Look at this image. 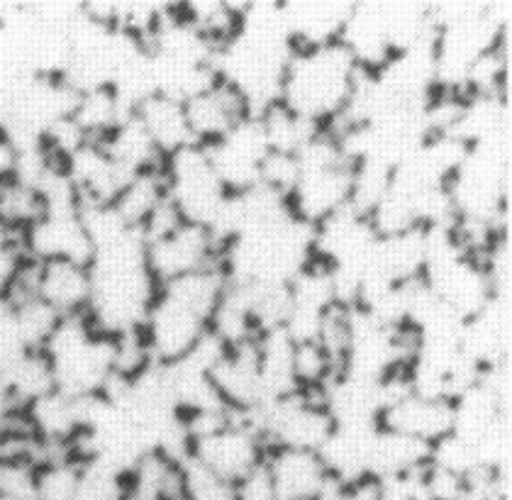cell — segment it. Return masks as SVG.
Instances as JSON below:
<instances>
[{
    "label": "cell",
    "mask_w": 512,
    "mask_h": 500,
    "mask_svg": "<svg viewBox=\"0 0 512 500\" xmlns=\"http://www.w3.org/2000/svg\"><path fill=\"white\" fill-rule=\"evenodd\" d=\"M356 61L342 42L296 49L281 83V103L298 118L327 127L347 108Z\"/></svg>",
    "instance_id": "obj_1"
},
{
    "label": "cell",
    "mask_w": 512,
    "mask_h": 500,
    "mask_svg": "<svg viewBox=\"0 0 512 500\" xmlns=\"http://www.w3.org/2000/svg\"><path fill=\"white\" fill-rule=\"evenodd\" d=\"M42 352L52 364L57 391L71 398L100 396L113 376L115 340L100 335L86 315L61 318Z\"/></svg>",
    "instance_id": "obj_2"
},
{
    "label": "cell",
    "mask_w": 512,
    "mask_h": 500,
    "mask_svg": "<svg viewBox=\"0 0 512 500\" xmlns=\"http://www.w3.org/2000/svg\"><path fill=\"white\" fill-rule=\"evenodd\" d=\"M161 176L166 198L178 210L181 220L210 230L217 210L230 193L217 179L203 144H188L169 154L161 164Z\"/></svg>",
    "instance_id": "obj_3"
},
{
    "label": "cell",
    "mask_w": 512,
    "mask_h": 500,
    "mask_svg": "<svg viewBox=\"0 0 512 500\" xmlns=\"http://www.w3.org/2000/svg\"><path fill=\"white\" fill-rule=\"evenodd\" d=\"M203 149L227 193L254 188L259 183L261 164L271 152L259 115L242 118L225 137L203 144Z\"/></svg>",
    "instance_id": "obj_4"
},
{
    "label": "cell",
    "mask_w": 512,
    "mask_h": 500,
    "mask_svg": "<svg viewBox=\"0 0 512 500\" xmlns=\"http://www.w3.org/2000/svg\"><path fill=\"white\" fill-rule=\"evenodd\" d=\"M198 464L213 471L222 481L242 483L247 476H252L266 457V444L259 432L249 425V418L242 413L235 425L215 432V435L203 437V440L191 442V452Z\"/></svg>",
    "instance_id": "obj_5"
},
{
    "label": "cell",
    "mask_w": 512,
    "mask_h": 500,
    "mask_svg": "<svg viewBox=\"0 0 512 500\" xmlns=\"http://www.w3.org/2000/svg\"><path fill=\"white\" fill-rule=\"evenodd\" d=\"M220 244L208 227L181 222L174 232L147 244V269L159 286L191 271L220 266Z\"/></svg>",
    "instance_id": "obj_6"
},
{
    "label": "cell",
    "mask_w": 512,
    "mask_h": 500,
    "mask_svg": "<svg viewBox=\"0 0 512 500\" xmlns=\"http://www.w3.org/2000/svg\"><path fill=\"white\" fill-rule=\"evenodd\" d=\"M205 332H208V322L178 305L176 300L164 296L161 291L154 298L147 320L142 325L149 354H152L154 364L161 366L176 364L186 354H191L193 347L203 340Z\"/></svg>",
    "instance_id": "obj_7"
},
{
    "label": "cell",
    "mask_w": 512,
    "mask_h": 500,
    "mask_svg": "<svg viewBox=\"0 0 512 500\" xmlns=\"http://www.w3.org/2000/svg\"><path fill=\"white\" fill-rule=\"evenodd\" d=\"M349 193H352V164L339 161L317 169H300V179L288 196V205L298 220L315 227L317 222L347 208Z\"/></svg>",
    "instance_id": "obj_8"
},
{
    "label": "cell",
    "mask_w": 512,
    "mask_h": 500,
    "mask_svg": "<svg viewBox=\"0 0 512 500\" xmlns=\"http://www.w3.org/2000/svg\"><path fill=\"white\" fill-rule=\"evenodd\" d=\"M376 232L366 215L344 208L317 222L313 235V257L327 266H366Z\"/></svg>",
    "instance_id": "obj_9"
},
{
    "label": "cell",
    "mask_w": 512,
    "mask_h": 500,
    "mask_svg": "<svg viewBox=\"0 0 512 500\" xmlns=\"http://www.w3.org/2000/svg\"><path fill=\"white\" fill-rule=\"evenodd\" d=\"M25 247L35 261H76L91 264L93 244L79 213H44L25 230Z\"/></svg>",
    "instance_id": "obj_10"
},
{
    "label": "cell",
    "mask_w": 512,
    "mask_h": 500,
    "mask_svg": "<svg viewBox=\"0 0 512 500\" xmlns=\"http://www.w3.org/2000/svg\"><path fill=\"white\" fill-rule=\"evenodd\" d=\"M264 471L276 500H315L330 479L320 454L300 449H266Z\"/></svg>",
    "instance_id": "obj_11"
},
{
    "label": "cell",
    "mask_w": 512,
    "mask_h": 500,
    "mask_svg": "<svg viewBox=\"0 0 512 500\" xmlns=\"http://www.w3.org/2000/svg\"><path fill=\"white\" fill-rule=\"evenodd\" d=\"M452 422V400L422 398L417 393H405V396L395 398L393 403L383 408L378 427L400 432V435H408L425 444H434L452 432Z\"/></svg>",
    "instance_id": "obj_12"
},
{
    "label": "cell",
    "mask_w": 512,
    "mask_h": 500,
    "mask_svg": "<svg viewBox=\"0 0 512 500\" xmlns=\"http://www.w3.org/2000/svg\"><path fill=\"white\" fill-rule=\"evenodd\" d=\"M91 269L76 261H37V298L44 300L61 318L86 315L91 305Z\"/></svg>",
    "instance_id": "obj_13"
},
{
    "label": "cell",
    "mask_w": 512,
    "mask_h": 500,
    "mask_svg": "<svg viewBox=\"0 0 512 500\" xmlns=\"http://www.w3.org/2000/svg\"><path fill=\"white\" fill-rule=\"evenodd\" d=\"M186 108L188 130H191L193 142L196 144H210L225 137L239 120L247 118L249 108L244 98L239 96L235 88L217 79L215 86L208 91L198 93V96L188 98L183 103Z\"/></svg>",
    "instance_id": "obj_14"
},
{
    "label": "cell",
    "mask_w": 512,
    "mask_h": 500,
    "mask_svg": "<svg viewBox=\"0 0 512 500\" xmlns=\"http://www.w3.org/2000/svg\"><path fill=\"white\" fill-rule=\"evenodd\" d=\"M352 3L337 0H293L283 3L288 37L293 47L308 49L339 40L344 20H347Z\"/></svg>",
    "instance_id": "obj_15"
},
{
    "label": "cell",
    "mask_w": 512,
    "mask_h": 500,
    "mask_svg": "<svg viewBox=\"0 0 512 500\" xmlns=\"http://www.w3.org/2000/svg\"><path fill=\"white\" fill-rule=\"evenodd\" d=\"M132 113L142 122V127L152 137V142L157 144L164 159L178 152V149L188 147V144H196L191 130H188L186 108H183L181 100L164 96V93H152Z\"/></svg>",
    "instance_id": "obj_16"
},
{
    "label": "cell",
    "mask_w": 512,
    "mask_h": 500,
    "mask_svg": "<svg viewBox=\"0 0 512 500\" xmlns=\"http://www.w3.org/2000/svg\"><path fill=\"white\" fill-rule=\"evenodd\" d=\"M432 444L376 427L369 444V479H391L430 464Z\"/></svg>",
    "instance_id": "obj_17"
},
{
    "label": "cell",
    "mask_w": 512,
    "mask_h": 500,
    "mask_svg": "<svg viewBox=\"0 0 512 500\" xmlns=\"http://www.w3.org/2000/svg\"><path fill=\"white\" fill-rule=\"evenodd\" d=\"M100 147L113 157L115 164H120L132 176L144 174V171H157L164 164L157 144L147 135L135 113L127 115L110 135H105L100 140Z\"/></svg>",
    "instance_id": "obj_18"
},
{
    "label": "cell",
    "mask_w": 512,
    "mask_h": 500,
    "mask_svg": "<svg viewBox=\"0 0 512 500\" xmlns=\"http://www.w3.org/2000/svg\"><path fill=\"white\" fill-rule=\"evenodd\" d=\"M159 291L191 313H196L198 318L210 322L217 303L227 291V276L222 266H208V269L191 271V274H183L164 283V286H159Z\"/></svg>",
    "instance_id": "obj_19"
},
{
    "label": "cell",
    "mask_w": 512,
    "mask_h": 500,
    "mask_svg": "<svg viewBox=\"0 0 512 500\" xmlns=\"http://www.w3.org/2000/svg\"><path fill=\"white\" fill-rule=\"evenodd\" d=\"M130 115V110L120 103L115 91L110 86L93 88V91L79 93L71 120L79 125V130L86 135L88 142H100L105 135L115 130L122 120Z\"/></svg>",
    "instance_id": "obj_20"
},
{
    "label": "cell",
    "mask_w": 512,
    "mask_h": 500,
    "mask_svg": "<svg viewBox=\"0 0 512 500\" xmlns=\"http://www.w3.org/2000/svg\"><path fill=\"white\" fill-rule=\"evenodd\" d=\"M164 198H166L164 176H161V169H157V171H144V174H137L135 179L122 188L118 198H115L110 205H113L115 213L120 215L127 227H132V230L139 232L144 222L149 220V215L159 208Z\"/></svg>",
    "instance_id": "obj_21"
},
{
    "label": "cell",
    "mask_w": 512,
    "mask_h": 500,
    "mask_svg": "<svg viewBox=\"0 0 512 500\" xmlns=\"http://www.w3.org/2000/svg\"><path fill=\"white\" fill-rule=\"evenodd\" d=\"M259 118L264 122V132L266 140H269L271 152L281 154H298L305 144L313 140L317 132L325 130V127L315 125V122L298 118V115L291 113L281 100L271 103Z\"/></svg>",
    "instance_id": "obj_22"
},
{
    "label": "cell",
    "mask_w": 512,
    "mask_h": 500,
    "mask_svg": "<svg viewBox=\"0 0 512 500\" xmlns=\"http://www.w3.org/2000/svg\"><path fill=\"white\" fill-rule=\"evenodd\" d=\"M83 464L74 457L52 459L37 466L35 493L37 500H71L79 486Z\"/></svg>",
    "instance_id": "obj_23"
},
{
    "label": "cell",
    "mask_w": 512,
    "mask_h": 500,
    "mask_svg": "<svg viewBox=\"0 0 512 500\" xmlns=\"http://www.w3.org/2000/svg\"><path fill=\"white\" fill-rule=\"evenodd\" d=\"M183 500H235L237 486L222 481L193 457L181 461Z\"/></svg>",
    "instance_id": "obj_24"
},
{
    "label": "cell",
    "mask_w": 512,
    "mask_h": 500,
    "mask_svg": "<svg viewBox=\"0 0 512 500\" xmlns=\"http://www.w3.org/2000/svg\"><path fill=\"white\" fill-rule=\"evenodd\" d=\"M71 500H130L127 479L98 464H83L79 486Z\"/></svg>",
    "instance_id": "obj_25"
},
{
    "label": "cell",
    "mask_w": 512,
    "mask_h": 500,
    "mask_svg": "<svg viewBox=\"0 0 512 500\" xmlns=\"http://www.w3.org/2000/svg\"><path fill=\"white\" fill-rule=\"evenodd\" d=\"M235 500H276L274 491H271V483L266 479L264 464H261L252 476H247L242 483H237Z\"/></svg>",
    "instance_id": "obj_26"
},
{
    "label": "cell",
    "mask_w": 512,
    "mask_h": 500,
    "mask_svg": "<svg viewBox=\"0 0 512 500\" xmlns=\"http://www.w3.org/2000/svg\"><path fill=\"white\" fill-rule=\"evenodd\" d=\"M15 164H18V149L10 142V137L0 130V181L13 179Z\"/></svg>",
    "instance_id": "obj_27"
},
{
    "label": "cell",
    "mask_w": 512,
    "mask_h": 500,
    "mask_svg": "<svg viewBox=\"0 0 512 500\" xmlns=\"http://www.w3.org/2000/svg\"><path fill=\"white\" fill-rule=\"evenodd\" d=\"M344 500H383L381 486L376 479H361L356 483H349L344 491Z\"/></svg>",
    "instance_id": "obj_28"
},
{
    "label": "cell",
    "mask_w": 512,
    "mask_h": 500,
    "mask_svg": "<svg viewBox=\"0 0 512 500\" xmlns=\"http://www.w3.org/2000/svg\"><path fill=\"white\" fill-rule=\"evenodd\" d=\"M481 500H510V496H500V493H498V496H488V498H481Z\"/></svg>",
    "instance_id": "obj_29"
}]
</instances>
